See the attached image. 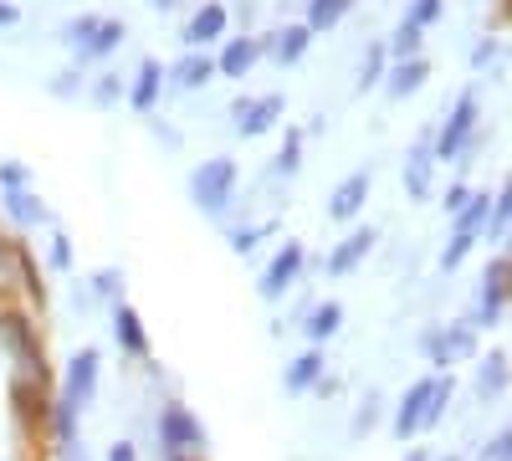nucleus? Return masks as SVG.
<instances>
[{"instance_id": "nucleus-1", "label": "nucleus", "mask_w": 512, "mask_h": 461, "mask_svg": "<svg viewBox=\"0 0 512 461\" xmlns=\"http://www.w3.org/2000/svg\"><path fill=\"white\" fill-rule=\"evenodd\" d=\"M236 180H241V170H236L231 154H216V159L195 164V170H190V200H195V211L226 216L231 200H236Z\"/></svg>"}, {"instance_id": "nucleus-2", "label": "nucleus", "mask_w": 512, "mask_h": 461, "mask_svg": "<svg viewBox=\"0 0 512 461\" xmlns=\"http://www.w3.org/2000/svg\"><path fill=\"white\" fill-rule=\"evenodd\" d=\"M159 451H164V461H185V456L205 451V426L195 421L190 405L164 400V410H159Z\"/></svg>"}, {"instance_id": "nucleus-3", "label": "nucleus", "mask_w": 512, "mask_h": 461, "mask_svg": "<svg viewBox=\"0 0 512 461\" xmlns=\"http://www.w3.org/2000/svg\"><path fill=\"white\" fill-rule=\"evenodd\" d=\"M477 118H482V103H477V93H461V98L451 103L446 123H441V134L431 139V159H441V164L461 159L466 149H472V134H477Z\"/></svg>"}, {"instance_id": "nucleus-4", "label": "nucleus", "mask_w": 512, "mask_h": 461, "mask_svg": "<svg viewBox=\"0 0 512 461\" xmlns=\"http://www.w3.org/2000/svg\"><path fill=\"white\" fill-rule=\"evenodd\" d=\"M98 369H103V354L98 349H77L67 359V380H62V395L57 400H67L72 410H88L93 395H98Z\"/></svg>"}, {"instance_id": "nucleus-5", "label": "nucleus", "mask_w": 512, "mask_h": 461, "mask_svg": "<svg viewBox=\"0 0 512 461\" xmlns=\"http://www.w3.org/2000/svg\"><path fill=\"white\" fill-rule=\"evenodd\" d=\"M502 313H507V257L497 251L492 257V267L482 272V292H477V308H472V328H497L502 323Z\"/></svg>"}, {"instance_id": "nucleus-6", "label": "nucleus", "mask_w": 512, "mask_h": 461, "mask_svg": "<svg viewBox=\"0 0 512 461\" xmlns=\"http://www.w3.org/2000/svg\"><path fill=\"white\" fill-rule=\"evenodd\" d=\"M282 113H287V98H282V93H267V98H236V108H231L241 139H262L267 129H277V118H282Z\"/></svg>"}, {"instance_id": "nucleus-7", "label": "nucleus", "mask_w": 512, "mask_h": 461, "mask_svg": "<svg viewBox=\"0 0 512 461\" xmlns=\"http://www.w3.org/2000/svg\"><path fill=\"white\" fill-rule=\"evenodd\" d=\"M303 262H308V251H303V241H287V246H277V257L267 262V272H262V282H256V292H262L267 303H277L282 292L303 277Z\"/></svg>"}, {"instance_id": "nucleus-8", "label": "nucleus", "mask_w": 512, "mask_h": 461, "mask_svg": "<svg viewBox=\"0 0 512 461\" xmlns=\"http://www.w3.org/2000/svg\"><path fill=\"white\" fill-rule=\"evenodd\" d=\"M374 241H379V231H374V226H359V231H349L344 241H338V246L328 251V262H323V272H328V277H349V272H359V267L369 262V251H374Z\"/></svg>"}, {"instance_id": "nucleus-9", "label": "nucleus", "mask_w": 512, "mask_h": 461, "mask_svg": "<svg viewBox=\"0 0 512 461\" xmlns=\"http://www.w3.org/2000/svg\"><path fill=\"white\" fill-rule=\"evenodd\" d=\"M369 190H374V170H354V175H344V180L333 185V195H328V221H354V216L364 211Z\"/></svg>"}, {"instance_id": "nucleus-10", "label": "nucleus", "mask_w": 512, "mask_h": 461, "mask_svg": "<svg viewBox=\"0 0 512 461\" xmlns=\"http://www.w3.org/2000/svg\"><path fill=\"white\" fill-rule=\"evenodd\" d=\"M226 26H231L226 6H221V0H205V6L185 21V47H190V52H205L210 41H221V36H226Z\"/></svg>"}, {"instance_id": "nucleus-11", "label": "nucleus", "mask_w": 512, "mask_h": 461, "mask_svg": "<svg viewBox=\"0 0 512 461\" xmlns=\"http://www.w3.org/2000/svg\"><path fill=\"white\" fill-rule=\"evenodd\" d=\"M431 385H436V374H425V380H415V385L400 395L395 421H390L400 441H415V436H420V415H425V400H431Z\"/></svg>"}, {"instance_id": "nucleus-12", "label": "nucleus", "mask_w": 512, "mask_h": 461, "mask_svg": "<svg viewBox=\"0 0 512 461\" xmlns=\"http://www.w3.org/2000/svg\"><path fill=\"white\" fill-rule=\"evenodd\" d=\"M431 170H436V159H431V134H425V139H415L410 154H405V190H410V200L431 195Z\"/></svg>"}, {"instance_id": "nucleus-13", "label": "nucleus", "mask_w": 512, "mask_h": 461, "mask_svg": "<svg viewBox=\"0 0 512 461\" xmlns=\"http://www.w3.org/2000/svg\"><path fill=\"white\" fill-rule=\"evenodd\" d=\"M113 339L123 354H134V359H149V333L139 323V313L128 308V303H113Z\"/></svg>"}, {"instance_id": "nucleus-14", "label": "nucleus", "mask_w": 512, "mask_h": 461, "mask_svg": "<svg viewBox=\"0 0 512 461\" xmlns=\"http://www.w3.org/2000/svg\"><path fill=\"white\" fill-rule=\"evenodd\" d=\"M262 52H267V47H262L256 36H231L226 47H221V57H216V72H221V77H246Z\"/></svg>"}, {"instance_id": "nucleus-15", "label": "nucleus", "mask_w": 512, "mask_h": 461, "mask_svg": "<svg viewBox=\"0 0 512 461\" xmlns=\"http://www.w3.org/2000/svg\"><path fill=\"white\" fill-rule=\"evenodd\" d=\"M425 77H431V62H425V57H405V62H395L390 72H384V93H390V98H410V93L425 88Z\"/></svg>"}, {"instance_id": "nucleus-16", "label": "nucleus", "mask_w": 512, "mask_h": 461, "mask_svg": "<svg viewBox=\"0 0 512 461\" xmlns=\"http://www.w3.org/2000/svg\"><path fill=\"white\" fill-rule=\"evenodd\" d=\"M159 88H164V67L154 57H144L139 72H134V88H128V108H134V113H154Z\"/></svg>"}, {"instance_id": "nucleus-17", "label": "nucleus", "mask_w": 512, "mask_h": 461, "mask_svg": "<svg viewBox=\"0 0 512 461\" xmlns=\"http://www.w3.org/2000/svg\"><path fill=\"white\" fill-rule=\"evenodd\" d=\"M323 369H328V359H323V349H308V354H297L292 364H287V374H282V385H287V395H308L318 380H323Z\"/></svg>"}, {"instance_id": "nucleus-18", "label": "nucleus", "mask_w": 512, "mask_h": 461, "mask_svg": "<svg viewBox=\"0 0 512 461\" xmlns=\"http://www.w3.org/2000/svg\"><path fill=\"white\" fill-rule=\"evenodd\" d=\"M0 205H6V216L16 221V226H52V211L41 205L31 190H0Z\"/></svg>"}, {"instance_id": "nucleus-19", "label": "nucleus", "mask_w": 512, "mask_h": 461, "mask_svg": "<svg viewBox=\"0 0 512 461\" xmlns=\"http://www.w3.org/2000/svg\"><path fill=\"white\" fill-rule=\"evenodd\" d=\"M210 77H216V57H210V52H185L175 67H169V82H175V88H185V93L205 88Z\"/></svg>"}, {"instance_id": "nucleus-20", "label": "nucleus", "mask_w": 512, "mask_h": 461, "mask_svg": "<svg viewBox=\"0 0 512 461\" xmlns=\"http://www.w3.org/2000/svg\"><path fill=\"white\" fill-rule=\"evenodd\" d=\"M262 47H272V57L282 62V67H292V62H303V52L313 47V31L297 21V26H282V31H272V41H262Z\"/></svg>"}, {"instance_id": "nucleus-21", "label": "nucleus", "mask_w": 512, "mask_h": 461, "mask_svg": "<svg viewBox=\"0 0 512 461\" xmlns=\"http://www.w3.org/2000/svg\"><path fill=\"white\" fill-rule=\"evenodd\" d=\"M123 36H128L123 21H98V31L77 47V62H103L108 52H118V41H123Z\"/></svg>"}, {"instance_id": "nucleus-22", "label": "nucleus", "mask_w": 512, "mask_h": 461, "mask_svg": "<svg viewBox=\"0 0 512 461\" xmlns=\"http://www.w3.org/2000/svg\"><path fill=\"white\" fill-rule=\"evenodd\" d=\"M338 323H344V303H318L313 313H308V323H303V333H308V344L313 349H323L328 339H333V333H338Z\"/></svg>"}, {"instance_id": "nucleus-23", "label": "nucleus", "mask_w": 512, "mask_h": 461, "mask_svg": "<svg viewBox=\"0 0 512 461\" xmlns=\"http://www.w3.org/2000/svg\"><path fill=\"white\" fill-rule=\"evenodd\" d=\"M502 390H507V354L492 349V354L477 359V395H482V400H497Z\"/></svg>"}, {"instance_id": "nucleus-24", "label": "nucleus", "mask_w": 512, "mask_h": 461, "mask_svg": "<svg viewBox=\"0 0 512 461\" xmlns=\"http://www.w3.org/2000/svg\"><path fill=\"white\" fill-rule=\"evenodd\" d=\"M349 11H354V0H308V21H303V26L318 36V31H333Z\"/></svg>"}, {"instance_id": "nucleus-25", "label": "nucleus", "mask_w": 512, "mask_h": 461, "mask_svg": "<svg viewBox=\"0 0 512 461\" xmlns=\"http://www.w3.org/2000/svg\"><path fill=\"white\" fill-rule=\"evenodd\" d=\"M451 395H456V380H451V374H436L431 400H425V415H420V431H436V426H441V415H446Z\"/></svg>"}, {"instance_id": "nucleus-26", "label": "nucleus", "mask_w": 512, "mask_h": 461, "mask_svg": "<svg viewBox=\"0 0 512 461\" xmlns=\"http://www.w3.org/2000/svg\"><path fill=\"white\" fill-rule=\"evenodd\" d=\"M441 339H446L451 364L456 359H477V328L472 323H441Z\"/></svg>"}, {"instance_id": "nucleus-27", "label": "nucleus", "mask_w": 512, "mask_h": 461, "mask_svg": "<svg viewBox=\"0 0 512 461\" xmlns=\"http://www.w3.org/2000/svg\"><path fill=\"white\" fill-rule=\"evenodd\" d=\"M420 354H425V364H431V374H451V354H446V339H441V323H431V328H420Z\"/></svg>"}, {"instance_id": "nucleus-28", "label": "nucleus", "mask_w": 512, "mask_h": 461, "mask_svg": "<svg viewBox=\"0 0 512 461\" xmlns=\"http://www.w3.org/2000/svg\"><path fill=\"white\" fill-rule=\"evenodd\" d=\"M507 221H512V190L502 185V190L492 195V211H487L482 236H487V241H507Z\"/></svg>"}, {"instance_id": "nucleus-29", "label": "nucleus", "mask_w": 512, "mask_h": 461, "mask_svg": "<svg viewBox=\"0 0 512 461\" xmlns=\"http://www.w3.org/2000/svg\"><path fill=\"white\" fill-rule=\"evenodd\" d=\"M487 211H492V195H477V190H472V200H466V205H461V216H456V231H466V236H482Z\"/></svg>"}, {"instance_id": "nucleus-30", "label": "nucleus", "mask_w": 512, "mask_h": 461, "mask_svg": "<svg viewBox=\"0 0 512 461\" xmlns=\"http://www.w3.org/2000/svg\"><path fill=\"white\" fill-rule=\"evenodd\" d=\"M420 26H410V21H400V31L390 36V41H384V52H390L395 62H405V57H420Z\"/></svg>"}, {"instance_id": "nucleus-31", "label": "nucleus", "mask_w": 512, "mask_h": 461, "mask_svg": "<svg viewBox=\"0 0 512 461\" xmlns=\"http://www.w3.org/2000/svg\"><path fill=\"white\" fill-rule=\"evenodd\" d=\"M384 62H390V52H384V41H374V47L364 52V67H359V88L364 93L384 82Z\"/></svg>"}, {"instance_id": "nucleus-32", "label": "nucleus", "mask_w": 512, "mask_h": 461, "mask_svg": "<svg viewBox=\"0 0 512 461\" xmlns=\"http://www.w3.org/2000/svg\"><path fill=\"white\" fill-rule=\"evenodd\" d=\"M472 246H477V236H466V231H456L451 241H446V251H441V272H456L466 257H472Z\"/></svg>"}, {"instance_id": "nucleus-33", "label": "nucleus", "mask_w": 512, "mask_h": 461, "mask_svg": "<svg viewBox=\"0 0 512 461\" xmlns=\"http://www.w3.org/2000/svg\"><path fill=\"white\" fill-rule=\"evenodd\" d=\"M297 170H303V134L287 129V144L277 154V175H297Z\"/></svg>"}, {"instance_id": "nucleus-34", "label": "nucleus", "mask_w": 512, "mask_h": 461, "mask_svg": "<svg viewBox=\"0 0 512 461\" xmlns=\"http://www.w3.org/2000/svg\"><path fill=\"white\" fill-rule=\"evenodd\" d=\"M441 11H446V0H410V11H405V21L410 26H431V21H441Z\"/></svg>"}, {"instance_id": "nucleus-35", "label": "nucleus", "mask_w": 512, "mask_h": 461, "mask_svg": "<svg viewBox=\"0 0 512 461\" xmlns=\"http://www.w3.org/2000/svg\"><path fill=\"white\" fill-rule=\"evenodd\" d=\"M272 226H236L231 231V251H236V257H251V251H256V241H262Z\"/></svg>"}, {"instance_id": "nucleus-36", "label": "nucleus", "mask_w": 512, "mask_h": 461, "mask_svg": "<svg viewBox=\"0 0 512 461\" xmlns=\"http://www.w3.org/2000/svg\"><path fill=\"white\" fill-rule=\"evenodd\" d=\"M118 98H123V77H118V72L98 77V88H93V103H98V108H113Z\"/></svg>"}, {"instance_id": "nucleus-37", "label": "nucleus", "mask_w": 512, "mask_h": 461, "mask_svg": "<svg viewBox=\"0 0 512 461\" xmlns=\"http://www.w3.org/2000/svg\"><path fill=\"white\" fill-rule=\"evenodd\" d=\"M98 21H103V16H77V21H67V31H62V36H67V47L77 52L82 41H88V36L98 31Z\"/></svg>"}, {"instance_id": "nucleus-38", "label": "nucleus", "mask_w": 512, "mask_h": 461, "mask_svg": "<svg viewBox=\"0 0 512 461\" xmlns=\"http://www.w3.org/2000/svg\"><path fill=\"white\" fill-rule=\"evenodd\" d=\"M477 461H512V431H497V436L477 451Z\"/></svg>"}, {"instance_id": "nucleus-39", "label": "nucleus", "mask_w": 512, "mask_h": 461, "mask_svg": "<svg viewBox=\"0 0 512 461\" xmlns=\"http://www.w3.org/2000/svg\"><path fill=\"white\" fill-rule=\"evenodd\" d=\"M26 180H31V170H26V164H16V159H6V164H0V190H26Z\"/></svg>"}, {"instance_id": "nucleus-40", "label": "nucleus", "mask_w": 512, "mask_h": 461, "mask_svg": "<svg viewBox=\"0 0 512 461\" xmlns=\"http://www.w3.org/2000/svg\"><path fill=\"white\" fill-rule=\"evenodd\" d=\"M374 421H379V395L369 390V395H364V405H359V415H354V436L374 431Z\"/></svg>"}, {"instance_id": "nucleus-41", "label": "nucleus", "mask_w": 512, "mask_h": 461, "mask_svg": "<svg viewBox=\"0 0 512 461\" xmlns=\"http://www.w3.org/2000/svg\"><path fill=\"white\" fill-rule=\"evenodd\" d=\"M118 287H123V272H118V267H103V272L93 277V292H103V298H113V303H118Z\"/></svg>"}, {"instance_id": "nucleus-42", "label": "nucleus", "mask_w": 512, "mask_h": 461, "mask_svg": "<svg viewBox=\"0 0 512 461\" xmlns=\"http://www.w3.org/2000/svg\"><path fill=\"white\" fill-rule=\"evenodd\" d=\"M47 262H52L57 272H67V267H72V241H67V236H52V251H47Z\"/></svg>"}, {"instance_id": "nucleus-43", "label": "nucleus", "mask_w": 512, "mask_h": 461, "mask_svg": "<svg viewBox=\"0 0 512 461\" xmlns=\"http://www.w3.org/2000/svg\"><path fill=\"white\" fill-rule=\"evenodd\" d=\"M466 200H472V185H451L446 200H441V205H446V216H461V205H466Z\"/></svg>"}, {"instance_id": "nucleus-44", "label": "nucleus", "mask_w": 512, "mask_h": 461, "mask_svg": "<svg viewBox=\"0 0 512 461\" xmlns=\"http://www.w3.org/2000/svg\"><path fill=\"white\" fill-rule=\"evenodd\" d=\"M497 52H502V41H482V47L472 52V62H477V67H487V62H497Z\"/></svg>"}, {"instance_id": "nucleus-45", "label": "nucleus", "mask_w": 512, "mask_h": 461, "mask_svg": "<svg viewBox=\"0 0 512 461\" xmlns=\"http://www.w3.org/2000/svg\"><path fill=\"white\" fill-rule=\"evenodd\" d=\"M108 461H139L134 441H113V446H108Z\"/></svg>"}, {"instance_id": "nucleus-46", "label": "nucleus", "mask_w": 512, "mask_h": 461, "mask_svg": "<svg viewBox=\"0 0 512 461\" xmlns=\"http://www.w3.org/2000/svg\"><path fill=\"white\" fill-rule=\"evenodd\" d=\"M72 77H77V72H62V77L52 82V93H57V98H72V93H77V82H72Z\"/></svg>"}, {"instance_id": "nucleus-47", "label": "nucleus", "mask_w": 512, "mask_h": 461, "mask_svg": "<svg viewBox=\"0 0 512 461\" xmlns=\"http://www.w3.org/2000/svg\"><path fill=\"white\" fill-rule=\"evenodd\" d=\"M21 21V11L11 6V0H0V26H16Z\"/></svg>"}, {"instance_id": "nucleus-48", "label": "nucleus", "mask_w": 512, "mask_h": 461, "mask_svg": "<svg viewBox=\"0 0 512 461\" xmlns=\"http://www.w3.org/2000/svg\"><path fill=\"white\" fill-rule=\"evenodd\" d=\"M405 461H431V451H425V446H410V456Z\"/></svg>"}, {"instance_id": "nucleus-49", "label": "nucleus", "mask_w": 512, "mask_h": 461, "mask_svg": "<svg viewBox=\"0 0 512 461\" xmlns=\"http://www.w3.org/2000/svg\"><path fill=\"white\" fill-rule=\"evenodd\" d=\"M149 6H154V11H169V6H180V0H149Z\"/></svg>"}, {"instance_id": "nucleus-50", "label": "nucleus", "mask_w": 512, "mask_h": 461, "mask_svg": "<svg viewBox=\"0 0 512 461\" xmlns=\"http://www.w3.org/2000/svg\"><path fill=\"white\" fill-rule=\"evenodd\" d=\"M446 461H461V456H446Z\"/></svg>"}, {"instance_id": "nucleus-51", "label": "nucleus", "mask_w": 512, "mask_h": 461, "mask_svg": "<svg viewBox=\"0 0 512 461\" xmlns=\"http://www.w3.org/2000/svg\"><path fill=\"white\" fill-rule=\"evenodd\" d=\"M185 461H195V456H185Z\"/></svg>"}]
</instances>
